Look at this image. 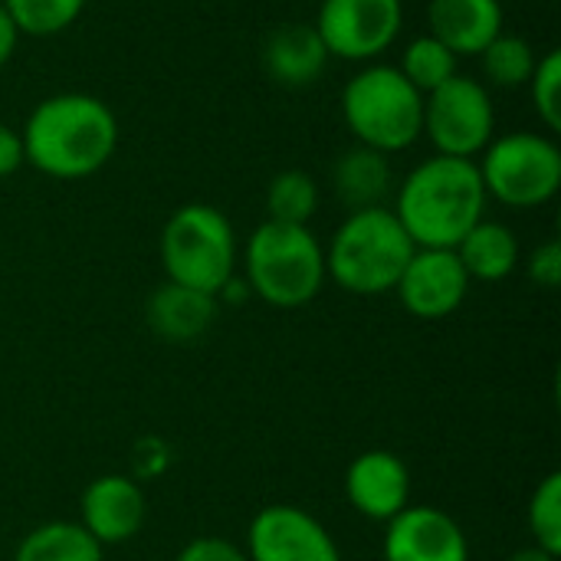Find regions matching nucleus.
Segmentation results:
<instances>
[{"mask_svg":"<svg viewBox=\"0 0 561 561\" xmlns=\"http://www.w3.org/2000/svg\"><path fill=\"white\" fill-rule=\"evenodd\" d=\"M23 161L36 171L79 181L105 168L118 145L115 112L85 92H62L43 99L23 125Z\"/></svg>","mask_w":561,"mask_h":561,"instance_id":"nucleus-1","label":"nucleus"},{"mask_svg":"<svg viewBox=\"0 0 561 561\" xmlns=\"http://www.w3.org/2000/svg\"><path fill=\"white\" fill-rule=\"evenodd\" d=\"M486 210L477 161L434 154L421 161L398 191L394 217L417 250H454Z\"/></svg>","mask_w":561,"mask_h":561,"instance_id":"nucleus-2","label":"nucleus"},{"mask_svg":"<svg viewBox=\"0 0 561 561\" xmlns=\"http://www.w3.org/2000/svg\"><path fill=\"white\" fill-rule=\"evenodd\" d=\"M414 250L417 247L394 210H352L329 243L325 273L355 296H378L398 286Z\"/></svg>","mask_w":561,"mask_h":561,"instance_id":"nucleus-3","label":"nucleus"},{"mask_svg":"<svg viewBox=\"0 0 561 561\" xmlns=\"http://www.w3.org/2000/svg\"><path fill=\"white\" fill-rule=\"evenodd\" d=\"M247 279L263 302L299 309L325 283V253L309 227L266 220L247 243Z\"/></svg>","mask_w":561,"mask_h":561,"instance_id":"nucleus-4","label":"nucleus"},{"mask_svg":"<svg viewBox=\"0 0 561 561\" xmlns=\"http://www.w3.org/2000/svg\"><path fill=\"white\" fill-rule=\"evenodd\" d=\"M342 115L365 148L391 154L414 145L424 131V95L398 66H368L345 82Z\"/></svg>","mask_w":561,"mask_h":561,"instance_id":"nucleus-5","label":"nucleus"},{"mask_svg":"<svg viewBox=\"0 0 561 561\" xmlns=\"http://www.w3.org/2000/svg\"><path fill=\"white\" fill-rule=\"evenodd\" d=\"M161 263L168 283L217 296L237 266V237L230 220L210 204L178 207L161 230Z\"/></svg>","mask_w":561,"mask_h":561,"instance_id":"nucleus-6","label":"nucleus"},{"mask_svg":"<svg viewBox=\"0 0 561 561\" xmlns=\"http://www.w3.org/2000/svg\"><path fill=\"white\" fill-rule=\"evenodd\" d=\"M480 178L486 197L493 194L500 204L529 210L549 204L561 187L559 145L536 131H510L483 148Z\"/></svg>","mask_w":561,"mask_h":561,"instance_id":"nucleus-7","label":"nucleus"},{"mask_svg":"<svg viewBox=\"0 0 561 561\" xmlns=\"http://www.w3.org/2000/svg\"><path fill=\"white\" fill-rule=\"evenodd\" d=\"M496 128V112L483 82L470 76H454L431 95H424V131L434 141L437 154L447 158H477Z\"/></svg>","mask_w":561,"mask_h":561,"instance_id":"nucleus-8","label":"nucleus"},{"mask_svg":"<svg viewBox=\"0 0 561 561\" xmlns=\"http://www.w3.org/2000/svg\"><path fill=\"white\" fill-rule=\"evenodd\" d=\"M401 20V0H322L316 30L329 56L365 62L398 39Z\"/></svg>","mask_w":561,"mask_h":561,"instance_id":"nucleus-9","label":"nucleus"},{"mask_svg":"<svg viewBox=\"0 0 561 561\" xmlns=\"http://www.w3.org/2000/svg\"><path fill=\"white\" fill-rule=\"evenodd\" d=\"M250 561H342L329 529L299 506H266L250 523Z\"/></svg>","mask_w":561,"mask_h":561,"instance_id":"nucleus-10","label":"nucleus"},{"mask_svg":"<svg viewBox=\"0 0 561 561\" xmlns=\"http://www.w3.org/2000/svg\"><path fill=\"white\" fill-rule=\"evenodd\" d=\"M404 309L417 319H444L460 309L470 289V276L457 250H414L398 279Z\"/></svg>","mask_w":561,"mask_h":561,"instance_id":"nucleus-11","label":"nucleus"},{"mask_svg":"<svg viewBox=\"0 0 561 561\" xmlns=\"http://www.w3.org/2000/svg\"><path fill=\"white\" fill-rule=\"evenodd\" d=\"M385 561H470V546L444 510L404 506L388 523Z\"/></svg>","mask_w":561,"mask_h":561,"instance_id":"nucleus-12","label":"nucleus"},{"mask_svg":"<svg viewBox=\"0 0 561 561\" xmlns=\"http://www.w3.org/2000/svg\"><path fill=\"white\" fill-rule=\"evenodd\" d=\"M345 493L365 519L391 523L408 506L411 473L391 450H368L348 467Z\"/></svg>","mask_w":561,"mask_h":561,"instance_id":"nucleus-13","label":"nucleus"},{"mask_svg":"<svg viewBox=\"0 0 561 561\" xmlns=\"http://www.w3.org/2000/svg\"><path fill=\"white\" fill-rule=\"evenodd\" d=\"M145 523V493L128 477H99L82 493V529L99 546L128 542Z\"/></svg>","mask_w":561,"mask_h":561,"instance_id":"nucleus-14","label":"nucleus"},{"mask_svg":"<svg viewBox=\"0 0 561 561\" xmlns=\"http://www.w3.org/2000/svg\"><path fill=\"white\" fill-rule=\"evenodd\" d=\"M427 23L457 59L480 56L503 33V7L500 0H431Z\"/></svg>","mask_w":561,"mask_h":561,"instance_id":"nucleus-15","label":"nucleus"},{"mask_svg":"<svg viewBox=\"0 0 561 561\" xmlns=\"http://www.w3.org/2000/svg\"><path fill=\"white\" fill-rule=\"evenodd\" d=\"M329 62V49L316 26L286 23L270 33L263 46V66L279 85H312Z\"/></svg>","mask_w":561,"mask_h":561,"instance_id":"nucleus-16","label":"nucleus"},{"mask_svg":"<svg viewBox=\"0 0 561 561\" xmlns=\"http://www.w3.org/2000/svg\"><path fill=\"white\" fill-rule=\"evenodd\" d=\"M214 309H217L214 296L178 283H164L148 299V322L168 342H191L207 332Z\"/></svg>","mask_w":561,"mask_h":561,"instance_id":"nucleus-17","label":"nucleus"},{"mask_svg":"<svg viewBox=\"0 0 561 561\" xmlns=\"http://www.w3.org/2000/svg\"><path fill=\"white\" fill-rule=\"evenodd\" d=\"M391 164L388 154L375 151V148H352L339 158L335 164V194L348 210H368V207H381L385 197L391 194Z\"/></svg>","mask_w":561,"mask_h":561,"instance_id":"nucleus-18","label":"nucleus"},{"mask_svg":"<svg viewBox=\"0 0 561 561\" xmlns=\"http://www.w3.org/2000/svg\"><path fill=\"white\" fill-rule=\"evenodd\" d=\"M457 256L470 279L500 283L506 279L519 263V240L510 227L496 220H480L457 247Z\"/></svg>","mask_w":561,"mask_h":561,"instance_id":"nucleus-19","label":"nucleus"},{"mask_svg":"<svg viewBox=\"0 0 561 561\" xmlns=\"http://www.w3.org/2000/svg\"><path fill=\"white\" fill-rule=\"evenodd\" d=\"M13 561H102V546L79 523H46L20 542Z\"/></svg>","mask_w":561,"mask_h":561,"instance_id":"nucleus-20","label":"nucleus"},{"mask_svg":"<svg viewBox=\"0 0 561 561\" xmlns=\"http://www.w3.org/2000/svg\"><path fill=\"white\" fill-rule=\"evenodd\" d=\"M401 76L421 92V95H431L434 89H440L447 79L457 76V56L440 43L434 39L431 33L427 36H417L404 46V59H401Z\"/></svg>","mask_w":561,"mask_h":561,"instance_id":"nucleus-21","label":"nucleus"},{"mask_svg":"<svg viewBox=\"0 0 561 561\" xmlns=\"http://www.w3.org/2000/svg\"><path fill=\"white\" fill-rule=\"evenodd\" d=\"M319 207V184L306 171H283L273 178L266 191V210L276 224H299L306 227Z\"/></svg>","mask_w":561,"mask_h":561,"instance_id":"nucleus-22","label":"nucleus"},{"mask_svg":"<svg viewBox=\"0 0 561 561\" xmlns=\"http://www.w3.org/2000/svg\"><path fill=\"white\" fill-rule=\"evenodd\" d=\"M480 56H483V72L490 76V82H496L503 89L526 85L539 62L529 39H523L516 33H500Z\"/></svg>","mask_w":561,"mask_h":561,"instance_id":"nucleus-23","label":"nucleus"},{"mask_svg":"<svg viewBox=\"0 0 561 561\" xmlns=\"http://www.w3.org/2000/svg\"><path fill=\"white\" fill-rule=\"evenodd\" d=\"M10 13L16 33L30 36H53L76 23L85 0H0Z\"/></svg>","mask_w":561,"mask_h":561,"instance_id":"nucleus-24","label":"nucleus"},{"mask_svg":"<svg viewBox=\"0 0 561 561\" xmlns=\"http://www.w3.org/2000/svg\"><path fill=\"white\" fill-rule=\"evenodd\" d=\"M529 529L536 536V546L549 556H561V473H549L533 503H529Z\"/></svg>","mask_w":561,"mask_h":561,"instance_id":"nucleus-25","label":"nucleus"},{"mask_svg":"<svg viewBox=\"0 0 561 561\" xmlns=\"http://www.w3.org/2000/svg\"><path fill=\"white\" fill-rule=\"evenodd\" d=\"M529 89H533V102H536V112L539 118L546 122V128L559 131L561 128V56L559 49L546 53L536 69H533V79H529Z\"/></svg>","mask_w":561,"mask_h":561,"instance_id":"nucleus-26","label":"nucleus"},{"mask_svg":"<svg viewBox=\"0 0 561 561\" xmlns=\"http://www.w3.org/2000/svg\"><path fill=\"white\" fill-rule=\"evenodd\" d=\"M529 276L533 283L546 286V289H556L561 283V243L559 240H549L542 243L533 256H529Z\"/></svg>","mask_w":561,"mask_h":561,"instance_id":"nucleus-27","label":"nucleus"},{"mask_svg":"<svg viewBox=\"0 0 561 561\" xmlns=\"http://www.w3.org/2000/svg\"><path fill=\"white\" fill-rule=\"evenodd\" d=\"M178 561H250L233 542L227 539H214V536H204V539H194L191 546H184V552L178 556Z\"/></svg>","mask_w":561,"mask_h":561,"instance_id":"nucleus-28","label":"nucleus"},{"mask_svg":"<svg viewBox=\"0 0 561 561\" xmlns=\"http://www.w3.org/2000/svg\"><path fill=\"white\" fill-rule=\"evenodd\" d=\"M20 164H23V141H20L16 131L0 125V178L13 174Z\"/></svg>","mask_w":561,"mask_h":561,"instance_id":"nucleus-29","label":"nucleus"},{"mask_svg":"<svg viewBox=\"0 0 561 561\" xmlns=\"http://www.w3.org/2000/svg\"><path fill=\"white\" fill-rule=\"evenodd\" d=\"M16 26H13V20H10V13L3 10V3H0V66L13 56V49H16Z\"/></svg>","mask_w":561,"mask_h":561,"instance_id":"nucleus-30","label":"nucleus"},{"mask_svg":"<svg viewBox=\"0 0 561 561\" xmlns=\"http://www.w3.org/2000/svg\"><path fill=\"white\" fill-rule=\"evenodd\" d=\"M510 561H556V556H549L546 549H539V546H533V549H523V552H516Z\"/></svg>","mask_w":561,"mask_h":561,"instance_id":"nucleus-31","label":"nucleus"}]
</instances>
